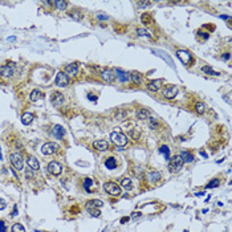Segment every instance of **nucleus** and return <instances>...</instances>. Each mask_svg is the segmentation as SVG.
Instances as JSON below:
<instances>
[{"instance_id":"obj_1","label":"nucleus","mask_w":232,"mask_h":232,"mask_svg":"<svg viewBox=\"0 0 232 232\" xmlns=\"http://www.w3.org/2000/svg\"><path fill=\"white\" fill-rule=\"evenodd\" d=\"M110 139L115 146H120V147H123L127 145V137L121 131V129H115L114 131H112Z\"/></svg>"},{"instance_id":"obj_2","label":"nucleus","mask_w":232,"mask_h":232,"mask_svg":"<svg viewBox=\"0 0 232 232\" xmlns=\"http://www.w3.org/2000/svg\"><path fill=\"white\" fill-rule=\"evenodd\" d=\"M104 190H105L106 194L112 195V196H118V195H121V192H122L121 186L114 183V182H106L105 185H104Z\"/></svg>"},{"instance_id":"obj_3","label":"nucleus","mask_w":232,"mask_h":232,"mask_svg":"<svg viewBox=\"0 0 232 232\" xmlns=\"http://www.w3.org/2000/svg\"><path fill=\"white\" fill-rule=\"evenodd\" d=\"M170 163H169V170L171 172H178V171H180V169H182V166H183V159H182V157L180 155H174L172 158H170Z\"/></svg>"},{"instance_id":"obj_4","label":"nucleus","mask_w":232,"mask_h":232,"mask_svg":"<svg viewBox=\"0 0 232 232\" xmlns=\"http://www.w3.org/2000/svg\"><path fill=\"white\" fill-rule=\"evenodd\" d=\"M177 56L180 58V61H182L185 65H190V64H192V61H194V57H192V55L188 52V50L178 49L177 50Z\"/></svg>"},{"instance_id":"obj_5","label":"nucleus","mask_w":232,"mask_h":232,"mask_svg":"<svg viewBox=\"0 0 232 232\" xmlns=\"http://www.w3.org/2000/svg\"><path fill=\"white\" fill-rule=\"evenodd\" d=\"M11 163L13 165L18 171H23V167H24V162H23V158L19 152H13L11 154Z\"/></svg>"},{"instance_id":"obj_6","label":"nucleus","mask_w":232,"mask_h":232,"mask_svg":"<svg viewBox=\"0 0 232 232\" xmlns=\"http://www.w3.org/2000/svg\"><path fill=\"white\" fill-rule=\"evenodd\" d=\"M69 77H68L66 73L64 72H58L57 76H56V80H55V84L57 85V86L60 88H66L68 85H69Z\"/></svg>"},{"instance_id":"obj_7","label":"nucleus","mask_w":232,"mask_h":232,"mask_svg":"<svg viewBox=\"0 0 232 232\" xmlns=\"http://www.w3.org/2000/svg\"><path fill=\"white\" fill-rule=\"evenodd\" d=\"M57 149H58V146L56 145V143H53V142H47V143H44V145H42L41 152H42L44 155H52L53 152L57 151Z\"/></svg>"},{"instance_id":"obj_8","label":"nucleus","mask_w":232,"mask_h":232,"mask_svg":"<svg viewBox=\"0 0 232 232\" xmlns=\"http://www.w3.org/2000/svg\"><path fill=\"white\" fill-rule=\"evenodd\" d=\"M178 92H179L178 86L170 85V86H166L165 89H163V97H165V98H169V100H172V98H174L175 96L178 94Z\"/></svg>"},{"instance_id":"obj_9","label":"nucleus","mask_w":232,"mask_h":232,"mask_svg":"<svg viewBox=\"0 0 232 232\" xmlns=\"http://www.w3.org/2000/svg\"><path fill=\"white\" fill-rule=\"evenodd\" d=\"M48 171L52 175H60L61 172H63V166H61V163L53 161V162H50L49 165H48Z\"/></svg>"},{"instance_id":"obj_10","label":"nucleus","mask_w":232,"mask_h":232,"mask_svg":"<svg viewBox=\"0 0 232 232\" xmlns=\"http://www.w3.org/2000/svg\"><path fill=\"white\" fill-rule=\"evenodd\" d=\"M13 70H15V66H13V65H11V64L3 65V66H0V74L4 78L11 77V76L13 74Z\"/></svg>"},{"instance_id":"obj_11","label":"nucleus","mask_w":232,"mask_h":232,"mask_svg":"<svg viewBox=\"0 0 232 232\" xmlns=\"http://www.w3.org/2000/svg\"><path fill=\"white\" fill-rule=\"evenodd\" d=\"M50 101L55 106H61L64 104V96L60 92H53L50 96Z\"/></svg>"},{"instance_id":"obj_12","label":"nucleus","mask_w":232,"mask_h":232,"mask_svg":"<svg viewBox=\"0 0 232 232\" xmlns=\"http://www.w3.org/2000/svg\"><path fill=\"white\" fill-rule=\"evenodd\" d=\"M146 178H147V180L150 183H157L161 180V178H162V174H161L159 171H150L146 174Z\"/></svg>"},{"instance_id":"obj_13","label":"nucleus","mask_w":232,"mask_h":232,"mask_svg":"<svg viewBox=\"0 0 232 232\" xmlns=\"http://www.w3.org/2000/svg\"><path fill=\"white\" fill-rule=\"evenodd\" d=\"M93 147L96 150H98V151H105V150L109 149V142L105 139H100V141H96L94 143H93Z\"/></svg>"},{"instance_id":"obj_14","label":"nucleus","mask_w":232,"mask_h":232,"mask_svg":"<svg viewBox=\"0 0 232 232\" xmlns=\"http://www.w3.org/2000/svg\"><path fill=\"white\" fill-rule=\"evenodd\" d=\"M101 77H102L104 81L112 84V82H114V80H115V73L112 72V70H104V72L101 73Z\"/></svg>"},{"instance_id":"obj_15","label":"nucleus","mask_w":232,"mask_h":232,"mask_svg":"<svg viewBox=\"0 0 232 232\" xmlns=\"http://www.w3.org/2000/svg\"><path fill=\"white\" fill-rule=\"evenodd\" d=\"M65 73L73 76V77H74V76H77V73H78V65L76 64V63H72V64L66 65V66H65Z\"/></svg>"},{"instance_id":"obj_16","label":"nucleus","mask_w":232,"mask_h":232,"mask_svg":"<svg viewBox=\"0 0 232 232\" xmlns=\"http://www.w3.org/2000/svg\"><path fill=\"white\" fill-rule=\"evenodd\" d=\"M27 165H28V167H29L31 170H33V171H36V170L40 169V163H39V161L36 159L35 157L27 158Z\"/></svg>"},{"instance_id":"obj_17","label":"nucleus","mask_w":232,"mask_h":232,"mask_svg":"<svg viewBox=\"0 0 232 232\" xmlns=\"http://www.w3.org/2000/svg\"><path fill=\"white\" fill-rule=\"evenodd\" d=\"M115 77L120 80V82H127V80H129V76H127L126 72H123L122 69H115Z\"/></svg>"},{"instance_id":"obj_18","label":"nucleus","mask_w":232,"mask_h":232,"mask_svg":"<svg viewBox=\"0 0 232 232\" xmlns=\"http://www.w3.org/2000/svg\"><path fill=\"white\" fill-rule=\"evenodd\" d=\"M161 86H162V80H152L151 82H149L147 89L151 92H158Z\"/></svg>"},{"instance_id":"obj_19","label":"nucleus","mask_w":232,"mask_h":232,"mask_svg":"<svg viewBox=\"0 0 232 232\" xmlns=\"http://www.w3.org/2000/svg\"><path fill=\"white\" fill-rule=\"evenodd\" d=\"M53 134H55L56 138L61 139V138H64V135H65V129L60 125H56L55 127H53Z\"/></svg>"},{"instance_id":"obj_20","label":"nucleus","mask_w":232,"mask_h":232,"mask_svg":"<svg viewBox=\"0 0 232 232\" xmlns=\"http://www.w3.org/2000/svg\"><path fill=\"white\" fill-rule=\"evenodd\" d=\"M105 166H106V169H109V170H114L115 167H117V159H115L114 157L106 158V159H105Z\"/></svg>"},{"instance_id":"obj_21","label":"nucleus","mask_w":232,"mask_h":232,"mask_svg":"<svg viewBox=\"0 0 232 232\" xmlns=\"http://www.w3.org/2000/svg\"><path fill=\"white\" fill-rule=\"evenodd\" d=\"M41 97H42V93L39 89L32 90V92H31V94H29V100L32 101V102H36V101H39Z\"/></svg>"},{"instance_id":"obj_22","label":"nucleus","mask_w":232,"mask_h":232,"mask_svg":"<svg viewBox=\"0 0 232 232\" xmlns=\"http://www.w3.org/2000/svg\"><path fill=\"white\" fill-rule=\"evenodd\" d=\"M121 187H123L127 191L133 190V180L130 178H123L122 182H121Z\"/></svg>"},{"instance_id":"obj_23","label":"nucleus","mask_w":232,"mask_h":232,"mask_svg":"<svg viewBox=\"0 0 232 232\" xmlns=\"http://www.w3.org/2000/svg\"><path fill=\"white\" fill-rule=\"evenodd\" d=\"M32 121H33L32 113H24V114L21 115V122L24 123V125H29V123H32Z\"/></svg>"},{"instance_id":"obj_24","label":"nucleus","mask_w":232,"mask_h":232,"mask_svg":"<svg viewBox=\"0 0 232 232\" xmlns=\"http://www.w3.org/2000/svg\"><path fill=\"white\" fill-rule=\"evenodd\" d=\"M130 78H131V81L134 84H142V77H141V74L138 72H131L130 73Z\"/></svg>"},{"instance_id":"obj_25","label":"nucleus","mask_w":232,"mask_h":232,"mask_svg":"<svg viewBox=\"0 0 232 232\" xmlns=\"http://www.w3.org/2000/svg\"><path fill=\"white\" fill-rule=\"evenodd\" d=\"M180 157H182L183 162L190 163V162H192V161H194V155L190 154L188 151H182V152H180Z\"/></svg>"},{"instance_id":"obj_26","label":"nucleus","mask_w":232,"mask_h":232,"mask_svg":"<svg viewBox=\"0 0 232 232\" xmlns=\"http://www.w3.org/2000/svg\"><path fill=\"white\" fill-rule=\"evenodd\" d=\"M149 115H150V112L147 109H139L137 112V117L139 118V120H146Z\"/></svg>"},{"instance_id":"obj_27","label":"nucleus","mask_w":232,"mask_h":232,"mask_svg":"<svg viewBox=\"0 0 232 232\" xmlns=\"http://www.w3.org/2000/svg\"><path fill=\"white\" fill-rule=\"evenodd\" d=\"M86 210H88V214H89L90 216L98 217L101 215V211L98 210V208H96V207H88V206H86Z\"/></svg>"},{"instance_id":"obj_28","label":"nucleus","mask_w":232,"mask_h":232,"mask_svg":"<svg viewBox=\"0 0 232 232\" xmlns=\"http://www.w3.org/2000/svg\"><path fill=\"white\" fill-rule=\"evenodd\" d=\"M155 53H157V55H159V56H162V57L165 58L166 61H167V64H169V65H171V68H175V65H174V63H172L171 57H169V56L166 55L165 52H162V50H155Z\"/></svg>"},{"instance_id":"obj_29","label":"nucleus","mask_w":232,"mask_h":232,"mask_svg":"<svg viewBox=\"0 0 232 232\" xmlns=\"http://www.w3.org/2000/svg\"><path fill=\"white\" fill-rule=\"evenodd\" d=\"M88 207H96V208H101L104 206V202H101V200H98V199H93V200H90L89 203H88Z\"/></svg>"},{"instance_id":"obj_30","label":"nucleus","mask_w":232,"mask_h":232,"mask_svg":"<svg viewBox=\"0 0 232 232\" xmlns=\"http://www.w3.org/2000/svg\"><path fill=\"white\" fill-rule=\"evenodd\" d=\"M202 72L206 73V74H208V76H219V73H216L211 66H207V65L202 68Z\"/></svg>"},{"instance_id":"obj_31","label":"nucleus","mask_w":232,"mask_h":232,"mask_svg":"<svg viewBox=\"0 0 232 232\" xmlns=\"http://www.w3.org/2000/svg\"><path fill=\"white\" fill-rule=\"evenodd\" d=\"M93 185V180L90 179V178H85L84 179V183H82V187H84V190H86L88 192H90L92 190H90V186Z\"/></svg>"},{"instance_id":"obj_32","label":"nucleus","mask_w":232,"mask_h":232,"mask_svg":"<svg viewBox=\"0 0 232 232\" xmlns=\"http://www.w3.org/2000/svg\"><path fill=\"white\" fill-rule=\"evenodd\" d=\"M137 35L138 36H142V37H147V39H151V35H150L149 31L143 29V28H138L137 29Z\"/></svg>"},{"instance_id":"obj_33","label":"nucleus","mask_w":232,"mask_h":232,"mask_svg":"<svg viewBox=\"0 0 232 232\" xmlns=\"http://www.w3.org/2000/svg\"><path fill=\"white\" fill-rule=\"evenodd\" d=\"M159 152L165 155V158L167 161L170 159V147H167V146H162V147H159Z\"/></svg>"},{"instance_id":"obj_34","label":"nucleus","mask_w":232,"mask_h":232,"mask_svg":"<svg viewBox=\"0 0 232 232\" xmlns=\"http://www.w3.org/2000/svg\"><path fill=\"white\" fill-rule=\"evenodd\" d=\"M219 185H220V180L217 179V178H215L214 180H211V182L208 183L207 186H206V188H207V190H210V188H215V187H217Z\"/></svg>"},{"instance_id":"obj_35","label":"nucleus","mask_w":232,"mask_h":232,"mask_svg":"<svg viewBox=\"0 0 232 232\" xmlns=\"http://www.w3.org/2000/svg\"><path fill=\"white\" fill-rule=\"evenodd\" d=\"M11 231H12V232H25V228L23 227L20 223H16V224L12 225V230H11Z\"/></svg>"},{"instance_id":"obj_36","label":"nucleus","mask_w":232,"mask_h":232,"mask_svg":"<svg viewBox=\"0 0 232 232\" xmlns=\"http://www.w3.org/2000/svg\"><path fill=\"white\" fill-rule=\"evenodd\" d=\"M204 104H202V102H198L196 105H195V110H196V113L198 114H202V113H204Z\"/></svg>"},{"instance_id":"obj_37","label":"nucleus","mask_w":232,"mask_h":232,"mask_svg":"<svg viewBox=\"0 0 232 232\" xmlns=\"http://www.w3.org/2000/svg\"><path fill=\"white\" fill-rule=\"evenodd\" d=\"M149 121H150V127H151L152 130H155V129H158V126H159V122H158L155 118H152V117H150L149 118Z\"/></svg>"},{"instance_id":"obj_38","label":"nucleus","mask_w":232,"mask_h":232,"mask_svg":"<svg viewBox=\"0 0 232 232\" xmlns=\"http://www.w3.org/2000/svg\"><path fill=\"white\" fill-rule=\"evenodd\" d=\"M53 4H55L56 8H57V9H60V11H63V9H65V8H66V1H55Z\"/></svg>"},{"instance_id":"obj_39","label":"nucleus","mask_w":232,"mask_h":232,"mask_svg":"<svg viewBox=\"0 0 232 232\" xmlns=\"http://www.w3.org/2000/svg\"><path fill=\"white\" fill-rule=\"evenodd\" d=\"M129 135L133 138V139H138V138H139V131H138V130L130 129V130H129Z\"/></svg>"},{"instance_id":"obj_40","label":"nucleus","mask_w":232,"mask_h":232,"mask_svg":"<svg viewBox=\"0 0 232 232\" xmlns=\"http://www.w3.org/2000/svg\"><path fill=\"white\" fill-rule=\"evenodd\" d=\"M70 16H72L73 19H76V20H81V18H82V15H81L80 12H77V11H76V12H72Z\"/></svg>"},{"instance_id":"obj_41","label":"nucleus","mask_w":232,"mask_h":232,"mask_svg":"<svg viewBox=\"0 0 232 232\" xmlns=\"http://www.w3.org/2000/svg\"><path fill=\"white\" fill-rule=\"evenodd\" d=\"M150 4H151V3H150V1H138V7H141V8L149 7Z\"/></svg>"},{"instance_id":"obj_42","label":"nucleus","mask_w":232,"mask_h":232,"mask_svg":"<svg viewBox=\"0 0 232 232\" xmlns=\"http://www.w3.org/2000/svg\"><path fill=\"white\" fill-rule=\"evenodd\" d=\"M7 231V227H5L4 220H0V232H5Z\"/></svg>"},{"instance_id":"obj_43","label":"nucleus","mask_w":232,"mask_h":232,"mask_svg":"<svg viewBox=\"0 0 232 232\" xmlns=\"http://www.w3.org/2000/svg\"><path fill=\"white\" fill-rule=\"evenodd\" d=\"M5 207H7V203H5V200L0 199V210H4Z\"/></svg>"},{"instance_id":"obj_44","label":"nucleus","mask_w":232,"mask_h":232,"mask_svg":"<svg viewBox=\"0 0 232 232\" xmlns=\"http://www.w3.org/2000/svg\"><path fill=\"white\" fill-rule=\"evenodd\" d=\"M141 212H133V215H131V219H137V217H139L141 216Z\"/></svg>"},{"instance_id":"obj_45","label":"nucleus","mask_w":232,"mask_h":232,"mask_svg":"<svg viewBox=\"0 0 232 232\" xmlns=\"http://www.w3.org/2000/svg\"><path fill=\"white\" fill-rule=\"evenodd\" d=\"M97 18L100 19L101 21H104V20H107V16H105V15H100V13H98V15H97Z\"/></svg>"},{"instance_id":"obj_46","label":"nucleus","mask_w":232,"mask_h":232,"mask_svg":"<svg viewBox=\"0 0 232 232\" xmlns=\"http://www.w3.org/2000/svg\"><path fill=\"white\" fill-rule=\"evenodd\" d=\"M129 220H130V217L129 216H125V217H122V219H121V223H127V222H129Z\"/></svg>"},{"instance_id":"obj_47","label":"nucleus","mask_w":232,"mask_h":232,"mask_svg":"<svg viewBox=\"0 0 232 232\" xmlns=\"http://www.w3.org/2000/svg\"><path fill=\"white\" fill-rule=\"evenodd\" d=\"M88 98H89L90 101H97V97H94V96H92V94L88 96Z\"/></svg>"},{"instance_id":"obj_48","label":"nucleus","mask_w":232,"mask_h":232,"mask_svg":"<svg viewBox=\"0 0 232 232\" xmlns=\"http://www.w3.org/2000/svg\"><path fill=\"white\" fill-rule=\"evenodd\" d=\"M223 58H224V60H230V53H224V55H223Z\"/></svg>"},{"instance_id":"obj_49","label":"nucleus","mask_w":232,"mask_h":232,"mask_svg":"<svg viewBox=\"0 0 232 232\" xmlns=\"http://www.w3.org/2000/svg\"><path fill=\"white\" fill-rule=\"evenodd\" d=\"M220 18H222V19H230V16H225V15H220Z\"/></svg>"},{"instance_id":"obj_50","label":"nucleus","mask_w":232,"mask_h":232,"mask_svg":"<svg viewBox=\"0 0 232 232\" xmlns=\"http://www.w3.org/2000/svg\"><path fill=\"white\" fill-rule=\"evenodd\" d=\"M0 161H1V150H0Z\"/></svg>"},{"instance_id":"obj_51","label":"nucleus","mask_w":232,"mask_h":232,"mask_svg":"<svg viewBox=\"0 0 232 232\" xmlns=\"http://www.w3.org/2000/svg\"><path fill=\"white\" fill-rule=\"evenodd\" d=\"M35 232H41V231H35Z\"/></svg>"},{"instance_id":"obj_52","label":"nucleus","mask_w":232,"mask_h":232,"mask_svg":"<svg viewBox=\"0 0 232 232\" xmlns=\"http://www.w3.org/2000/svg\"><path fill=\"white\" fill-rule=\"evenodd\" d=\"M185 232H188V231H185Z\"/></svg>"}]
</instances>
